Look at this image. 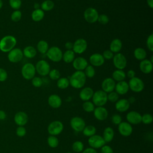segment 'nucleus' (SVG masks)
I'll return each instance as SVG.
<instances>
[{"instance_id": "obj_35", "label": "nucleus", "mask_w": 153, "mask_h": 153, "mask_svg": "<svg viewBox=\"0 0 153 153\" xmlns=\"http://www.w3.org/2000/svg\"><path fill=\"white\" fill-rule=\"evenodd\" d=\"M40 8L44 11H49L54 7V3L51 0H45L40 5Z\"/></svg>"}, {"instance_id": "obj_13", "label": "nucleus", "mask_w": 153, "mask_h": 153, "mask_svg": "<svg viewBox=\"0 0 153 153\" xmlns=\"http://www.w3.org/2000/svg\"><path fill=\"white\" fill-rule=\"evenodd\" d=\"M88 145L91 148L94 149H99L105 145V141L102 136L99 134H94L91 137H89L88 139Z\"/></svg>"}, {"instance_id": "obj_59", "label": "nucleus", "mask_w": 153, "mask_h": 153, "mask_svg": "<svg viewBox=\"0 0 153 153\" xmlns=\"http://www.w3.org/2000/svg\"><path fill=\"white\" fill-rule=\"evenodd\" d=\"M147 5L150 8H153V0H146Z\"/></svg>"}, {"instance_id": "obj_56", "label": "nucleus", "mask_w": 153, "mask_h": 153, "mask_svg": "<svg viewBox=\"0 0 153 153\" xmlns=\"http://www.w3.org/2000/svg\"><path fill=\"white\" fill-rule=\"evenodd\" d=\"M82 153H97V152L95 149L90 147L83 150Z\"/></svg>"}, {"instance_id": "obj_45", "label": "nucleus", "mask_w": 153, "mask_h": 153, "mask_svg": "<svg viewBox=\"0 0 153 153\" xmlns=\"http://www.w3.org/2000/svg\"><path fill=\"white\" fill-rule=\"evenodd\" d=\"M108 100L112 103H115L119 99V94L115 91H111L107 94Z\"/></svg>"}, {"instance_id": "obj_46", "label": "nucleus", "mask_w": 153, "mask_h": 153, "mask_svg": "<svg viewBox=\"0 0 153 153\" xmlns=\"http://www.w3.org/2000/svg\"><path fill=\"white\" fill-rule=\"evenodd\" d=\"M153 121V117L151 114L146 113L142 115V121L141 123H143L145 124H149Z\"/></svg>"}, {"instance_id": "obj_27", "label": "nucleus", "mask_w": 153, "mask_h": 153, "mask_svg": "<svg viewBox=\"0 0 153 153\" xmlns=\"http://www.w3.org/2000/svg\"><path fill=\"white\" fill-rule=\"evenodd\" d=\"M123 47V43L118 38L114 39L110 43L109 50L113 53H120Z\"/></svg>"}, {"instance_id": "obj_20", "label": "nucleus", "mask_w": 153, "mask_h": 153, "mask_svg": "<svg viewBox=\"0 0 153 153\" xmlns=\"http://www.w3.org/2000/svg\"><path fill=\"white\" fill-rule=\"evenodd\" d=\"M28 115L23 111H19L14 115V121L18 126H24L28 122Z\"/></svg>"}, {"instance_id": "obj_31", "label": "nucleus", "mask_w": 153, "mask_h": 153, "mask_svg": "<svg viewBox=\"0 0 153 153\" xmlns=\"http://www.w3.org/2000/svg\"><path fill=\"white\" fill-rule=\"evenodd\" d=\"M45 16L44 11H42L41 8L34 10L31 14V18L33 21L35 22H38L41 21Z\"/></svg>"}, {"instance_id": "obj_17", "label": "nucleus", "mask_w": 153, "mask_h": 153, "mask_svg": "<svg viewBox=\"0 0 153 153\" xmlns=\"http://www.w3.org/2000/svg\"><path fill=\"white\" fill-rule=\"evenodd\" d=\"M126 119L127 122L130 124H139L142 121V115L137 111H131L126 115Z\"/></svg>"}, {"instance_id": "obj_3", "label": "nucleus", "mask_w": 153, "mask_h": 153, "mask_svg": "<svg viewBox=\"0 0 153 153\" xmlns=\"http://www.w3.org/2000/svg\"><path fill=\"white\" fill-rule=\"evenodd\" d=\"M45 54L48 59L53 62H59L62 60L63 52L57 46H53L49 48Z\"/></svg>"}, {"instance_id": "obj_21", "label": "nucleus", "mask_w": 153, "mask_h": 153, "mask_svg": "<svg viewBox=\"0 0 153 153\" xmlns=\"http://www.w3.org/2000/svg\"><path fill=\"white\" fill-rule=\"evenodd\" d=\"M93 114L94 117L99 121H104L108 116V112L103 106H97L95 108Z\"/></svg>"}, {"instance_id": "obj_5", "label": "nucleus", "mask_w": 153, "mask_h": 153, "mask_svg": "<svg viewBox=\"0 0 153 153\" xmlns=\"http://www.w3.org/2000/svg\"><path fill=\"white\" fill-rule=\"evenodd\" d=\"M21 74L24 79L26 80H31L35 76L36 74L35 65L32 63H26L24 64L21 69Z\"/></svg>"}, {"instance_id": "obj_7", "label": "nucleus", "mask_w": 153, "mask_h": 153, "mask_svg": "<svg viewBox=\"0 0 153 153\" xmlns=\"http://www.w3.org/2000/svg\"><path fill=\"white\" fill-rule=\"evenodd\" d=\"M128 84L129 89L134 93L141 92L145 87V84L142 79L137 76H134L130 79Z\"/></svg>"}, {"instance_id": "obj_50", "label": "nucleus", "mask_w": 153, "mask_h": 153, "mask_svg": "<svg viewBox=\"0 0 153 153\" xmlns=\"http://www.w3.org/2000/svg\"><path fill=\"white\" fill-rule=\"evenodd\" d=\"M16 134L17 136L22 137L26 134V130L24 126H18L16 130Z\"/></svg>"}, {"instance_id": "obj_15", "label": "nucleus", "mask_w": 153, "mask_h": 153, "mask_svg": "<svg viewBox=\"0 0 153 153\" xmlns=\"http://www.w3.org/2000/svg\"><path fill=\"white\" fill-rule=\"evenodd\" d=\"M118 130L120 134L124 137L129 136L133 132V127L128 122H121L118 125Z\"/></svg>"}, {"instance_id": "obj_39", "label": "nucleus", "mask_w": 153, "mask_h": 153, "mask_svg": "<svg viewBox=\"0 0 153 153\" xmlns=\"http://www.w3.org/2000/svg\"><path fill=\"white\" fill-rule=\"evenodd\" d=\"M59 140L56 136L50 135L47 138V143L52 148H55L59 145Z\"/></svg>"}, {"instance_id": "obj_25", "label": "nucleus", "mask_w": 153, "mask_h": 153, "mask_svg": "<svg viewBox=\"0 0 153 153\" xmlns=\"http://www.w3.org/2000/svg\"><path fill=\"white\" fill-rule=\"evenodd\" d=\"M115 90L119 95L126 94L128 93L129 90V86L128 82L126 81H121L118 82L115 84Z\"/></svg>"}, {"instance_id": "obj_16", "label": "nucleus", "mask_w": 153, "mask_h": 153, "mask_svg": "<svg viewBox=\"0 0 153 153\" xmlns=\"http://www.w3.org/2000/svg\"><path fill=\"white\" fill-rule=\"evenodd\" d=\"M72 63L73 68L76 71H83L88 65L87 60L84 57L81 56L75 58Z\"/></svg>"}, {"instance_id": "obj_40", "label": "nucleus", "mask_w": 153, "mask_h": 153, "mask_svg": "<svg viewBox=\"0 0 153 153\" xmlns=\"http://www.w3.org/2000/svg\"><path fill=\"white\" fill-rule=\"evenodd\" d=\"M72 148L75 152H81L84 150V144L81 141L76 140L72 143Z\"/></svg>"}, {"instance_id": "obj_32", "label": "nucleus", "mask_w": 153, "mask_h": 153, "mask_svg": "<svg viewBox=\"0 0 153 153\" xmlns=\"http://www.w3.org/2000/svg\"><path fill=\"white\" fill-rule=\"evenodd\" d=\"M126 77V74L123 70L116 69L112 74V78L115 81H124Z\"/></svg>"}, {"instance_id": "obj_34", "label": "nucleus", "mask_w": 153, "mask_h": 153, "mask_svg": "<svg viewBox=\"0 0 153 153\" xmlns=\"http://www.w3.org/2000/svg\"><path fill=\"white\" fill-rule=\"evenodd\" d=\"M49 48V45L48 42L45 40H40L36 45V50L41 54H45L47 52Z\"/></svg>"}, {"instance_id": "obj_57", "label": "nucleus", "mask_w": 153, "mask_h": 153, "mask_svg": "<svg viewBox=\"0 0 153 153\" xmlns=\"http://www.w3.org/2000/svg\"><path fill=\"white\" fill-rule=\"evenodd\" d=\"M65 47L67 50H72L73 48V43L69 41L66 42L65 44Z\"/></svg>"}, {"instance_id": "obj_48", "label": "nucleus", "mask_w": 153, "mask_h": 153, "mask_svg": "<svg viewBox=\"0 0 153 153\" xmlns=\"http://www.w3.org/2000/svg\"><path fill=\"white\" fill-rule=\"evenodd\" d=\"M146 44L150 51H153V33H151L147 38Z\"/></svg>"}, {"instance_id": "obj_1", "label": "nucleus", "mask_w": 153, "mask_h": 153, "mask_svg": "<svg viewBox=\"0 0 153 153\" xmlns=\"http://www.w3.org/2000/svg\"><path fill=\"white\" fill-rule=\"evenodd\" d=\"M86 78L83 71H76L69 78V85L74 88H82L86 82Z\"/></svg>"}, {"instance_id": "obj_18", "label": "nucleus", "mask_w": 153, "mask_h": 153, "mask_svg": "<svg viewBox=\"0 0 153 153\" xmlns=\"http://www.w3.org/2000/svg\"><path fill=\"white\" fill-rule=\"evenodd\" d=\"M105 60L100 53H96L92 54L89 57V62L90 65L94 67H99L102 66Z\"/></svg>"}, {"instance_id": "obj_26", "label": "nucleus", "mask_w": 153, "mask_h": 153, "mask_svg": "<svg viewBox=\"0 0 153 153\" xmlns=\"http://www.w3.org/2000/svg\"><path fill=\"white\" fill-rule=\"evenodd\" d=\"M130 103L128 101L127 99H118L116 102H115V109L120 112H124L127 111L130 108Z\"/></svg>"}, {"instance_id": "obj_28", "label": "nucleus", "mask_w": 153, "mask_h": 153, "mask_svg": "<svg viewBox=\"0 0 153 153\" xmlns=\"http://www.w3.org/2000/svg\"><path fill=\"white\" fill-rule=\"evenodd\" d=\"M23 56L26 57L28 59H32L35 57L37 54V50L36 49L31 45L26 46L24 48V49L22 50Z\"/></svg>"}, {"instance_id": "obj_58", "label": "nucleus", "mask_w": 153, "mask_h": 153, "mask_svg": "<svg viewBox=\"0 0 153 153\" xmlns=\"http://www.w3.org/2000/svg\"><path fill=\"white\" fill-rule=\"evenodd\" d=\"M7 118V114L4 110H0V120H5Z\"/></svg>"}, {"instance_id": "obj_12", "label": "nucleus", "mask_w": 153, "mask_h": 153, "mask_svg": "<svg viewBox=\"0 0 153 153\" xmlns=\"http://www.w3.org/2000/svg\"><path fill=\"white\" fill-rule=\"evenodd\" d=\"M7 57L10 62L18 63L20 62L23 57V51L19 48H14L8 53Z\"/></svg>"}, {"instance_id": "obj_52", "label": "nucleus", "mask_w": 153, "mask_h": 153, "mask_svg": "<svg viewBox=\"0 0 153 153\" xmlns=\"http://www.w3.org/2000/svg\"><path fill=\"white\" fill-rule=\"evenodd\" d=\"M102 56L105 60H111L112 59L114 54L110 50H106L103 52Z\"/></svg>"}, {"instance_id": "obj_11", "label": "nucleus", "mask_w": 153, "mask_h": 153, "mask_svg": "<svg viewBox=\"0 0 153 153\" xmlns=\"http://www.w3.org/2000/svg\"><path fill=\"white\" fill-rule=\"evenodd\" d=\"M87 45V42L85 39L78 38L73 43L72 50L75 53L81 54L86 51Z\"/></svg>"}, {"instance_id": "obj_61", "label": "nucleus", "mask_w": 153, "mask_h": 153, "mask_svg": "<svg viewBox=\"0 0 153 153\" xmlns=\"http://www.w3.org/2000/svg\"><path fill=\"white\" fill-rule=\"evenodd\" d=\"M127 100H128V101L130 103H133L134 102V101H135V98H134V97L131 96V97H129V99H127Z\"/></svg>"}, {"instance_id": "obj_30", "label": "nucleus", "mask_w": 153, "mask_h": 153, "mask_svg": "<svg viewBox=\"0 0 153 153\" xmlns=\"http://www.w3.org/2000/svg\"><path fill=\"white\" fill-rule=\"evenodd\" d=\"M133 55L136 59H137V60L141 61L146 59L147 56V53L143 48L137 47L135 48V50H134Z\"/></svg>"}, {"instance_id": "obj_41", "label": "nucleus", "mask_w": 153, "mask_h": 153, "mask_svg": "<svg viewBox=\"0 0 153 153\" xmlns=\"http://www.w3.org/2000/svg\"><path fill=\"white\" fill-rule=\"evenodd\" d=\"M82 108L84 110V111L87 112H93L95 108V106L92 102L88 100L84 102L82 104Z\"/></svg>"}, {"instance_id": "obj_2", "label": "nucleus", "mask_w": 153, "mask_h": 153, "mask_svg": "<svg viewBox=\"0 0 153 153\" xmlns=\"http://www.w3.org/2000/svg\"><path fill=\"white\" fill-rule=\"evenodd\" d=\"M17 44V39L13 35H5L0 40V50L4 53H8Z\"/></svg>"}, {"instance_id": "obj_29", "label": "nucleus", "mask_w": 153, "mask_h": 153, "mask_svg": "<svg viewBox=\"0 0 153 153\" xmlns=\"http://www.w3.org/2000/svg\"><path fill=\"white\" fill-rule=\"evenodd\" d=\"M103 138L105 142H111L114 137V131L110 127H106L103 132Z\"/></svg>"}, {"instance_id": "obj_9", "label": "nucleus", "mask_w": 153, "mask_h": 153, "mask_svg": "<svg viewBox=\"0 0 153 153\" xmlns=\"http://www.w3.org/2000/svg\"><path fill=\"white\" fill-rule=\"evenodd\" d=\"M63 128V124L61 121L55 120L49 124L48 126L47 131L50 135L57 136L62 132Z\"/></svg>"}, {"instance_id": "obj_36", "label": "nucleus", "mask_w": 153, "mask_h": 153, "mask_svg": "<svg viewBox=\"0 0 153 153\" xmlns=\"http://www.w3.org/2000/svg\"><path fill=\"white\" fill-rule=\"evenodd\" d=\"M82 131L84 136L87 137H91L96 134V128L94 126L88 125V126H85V127H84V128Z\"/></svg>"}, {"instance_id": "obj_23", "label": "nucleus", "mask_w": 153, "mask_h": 153, "mask_svg": "<svg viewBox=\"0 0 153 153\" xmlns=\"http://www.w3.org/2000/svg\"><path fill=\"white\" fill-rule=\"evenodd\" d=\"M48 103L51 108L57 109L61 106L62 104V100L59 95L53 94L48 97Z\"/></svg>"}, {"instance_id": "obj_62", "label": "nucleus", "mask_w": 153, "mask_h": 153, "mask_svg": "<svg viewBox=\"0 0 153 153\" xmlns=\"http://www.w3.org/2000/svg\"><path fill=\"white\" fill-rule=\"evenodd\" d=\"M2 6H3V2L2 0H0V10L2 7Z\"/></svg>"}, {"instance_id": "obj_47", "label": "nucleus", "mask_w": 153, "mask_h": 153, "mask_svg": "<svg viewBox=\"0 0 153 153\" xmlns=\"http://www.w3.org/2000/svg\"><path fill=\"white\" fill-rule=\"evenodd\" d=\"M32 84L33 87L39 88L41 87L43 84V80L39 76H34L32 79Z\"/></svg>"}, {"instance_id": "obj_44", "label": "nucleus", "mask_w": 153, "mask_h": 153, "mask_svg": "<svg viewBox=\"0 0 153 153\" xmlns=\"http://www.w3.org/2000/svg\"><path fill=\"white\" fill-rule=\"evenodd\" d=\"M9 5L12 9L18 10L22 6V0H9Z\"/></svg>"}, {"instance_id": "obj_42", "label": "nucleus", "mask_w": 153, "mask_h": 153, "mask_svg": "<svg viewBox=\"0 0 153 153\" xmlns=\"http://www.w3.org/2000/svg\"><path fill=\"white\" fill-rule=\"evenodd\" d=\"M48 75L49 76V78L52 80H57L58 79H59L61 77L60 72L57 69H50Z\"/></svg>"}, {"instance_id": "obj_6", "label": "nucleus", "mask_w": 153, "mask_h": 153, "mask_svg": "<svg viewBox=\"0 0 153 153\" xmlns=\"http://www.w3.org/2000/svg\"><path fill=\"white\" fill-rule=\"evenodd\" d=\"M36 72L42 76H45L48 75L51 69L49 63L45 60H40L38 61L35 66Z\"/></svg>"}, {"instance_id": "obj_63", "label": "nucleus", "mask_w": 153, "mask_h": 153, "mask_svg": "<svg viewBox=\"0 0 153 153\" xmlns=\"http://www.w3.org/2000/svg\"><path fill=\"white\" fill-rule=\"evenodd\" d=\"M66 153H72V152H66Z\"/></svg>"}, {"instance_id": "obj_38", "label": "nucleus", "mask_w": 153, "mask_h": 153, "mask_svg": "<svg viewBox=\"0 0 153 153\" xmlns=\"http://www.w3.org/2000/svg\"><path fill=\"white\" fill-rule=\"evenodd\" d=\"M84 73L86 77L91 78H93L96 74V71L94 68V66H91V65H88V66L85 68V69L84 70Z\"/></svg>"}, {"instance_id": "obj_14", "label": "nucleus", "mask_w": 153, "mask_h": 153, "mask_svg": "<svg viewBox=\"0 0 153 153\" xmlns=\"http://www.w3.org/2000/svg\"><path fill=\"white\" fill-rule=\"evenodd\" d=\"M70 126L75 131L81 132L85 127V122L81 117H74L70 120Z\"/></svg>"}, {"instance_id": "obj_60", "label": "nucleus", "mask_w": 153, "mask_h": 153, "mask_svg": "<svg viewBox=\"0 0 153 153\" xmlns=\"http://www.w3.org/2000/svg\"><path fill=\"white\" fill-rule=\"evenodd\" d=\"M40 7H41L40 4H39V3H38V2H35V4H33V7H34L35 10H36V9H39V8H40Z\"/></svg>"}, {"instance_id": "obj_19", "label": "nucleus", "mask_w": 153, "mask_h": 153, "mask_svg": "<svg viewBox=\"0 0 153 153\" xmlns=\"http://www.w3.org/2000/svg\"><path fill=\"white\" fill-rule=\"evenodd\" d=\"M116 82L115 81L110 77L106 78L104 79L102 82L101 87L103 91L106 93H109L111 91H114Z\"/></svg>"}, {"instance_id": "obj_64", "label": "nucleus", "mask_w": 153, "mask_h": 153, "mask_svg": "<svg viewBox=\"0 0 153 153\" xmlns=\"http://www.w3.org/2000/svg\"><path fill=\"white\" fill-rule=\"evenodd\" d=\"M59 1H63V0H59Z\"/></svg>"}, {"instance_id": "obj_51", "label": "nucleus", "mask_w": 153, "mask_h": 153, "mask_svg": "<svg viewBox=\"0 0 153 153\" xmlns=\"http://www.w3.org/2000/svg\"><path fill=\"white\" fill-rule=\"evenodd\" d=\"M111 121L114 124L118 125L122 122V118L119 114H114L111 117Z\"/></svg>"}, {"instance_id": "obj_8", "label": "nucleus", "mask_w": 153, "mask_h": 153, "mask_svg": "<svg viewBox=\"0 0 153 153\" xmlns=\"http://www.w3.org/2000/svg\"><path fill=\"white\" fill-rule=\"evenodd\" d=\"M112 62L115 68H117V69L120 70H123L127 66V60L126 56L121 53H116L114 56Z\"/></svg>"}, {"instance_id": "obj_4", "label": "nucleus", "mask_w": 153, "mask_h": 153, "mask_svg": "<svg viewBox=\"0 0 153 153\" xmlns=\"http://www.w3.org/2000/svg\"><path fill=\"white\" fill-rule=\"evenodd\" d=\"M91 99L94 106H103L108 102L107 93L102 90H97L94 92Z\"/></svg>"}, {"instance_id": "obj_49", "label": "nucleus", "mask_w": 153, "mask_h": 153, "mask_svg": "<svg viewBox=\"0 0 153 153\" xmlns=\"http://www.w3.org/2000/svg\"><path fill=\"white\" fill-rule=\"evenodd\" d=\"M109 18L107 15H106L105 14L99 15V17L97 19V22L99 23H100V24L106 25L109 22Z\"/></svg>"}, {"instance_id": "obj_10", "label": "nucleus", "mask_w": 153, "mask_h": 153, "mask_svg": "<svg viewBox=\"0 0 153 153\" xmlns=\"http://www.w3.org/2000/svg\"><path fill=\"white\" fill-rule=\"evenodd\" d=\"M99 15L97 10L93 7H88L84 12V18L89 23H94L97 22Z\"/></svg>"}, {"instance_id": "obj_55", "label": "nucleus", "mask_w": 153, "mask_h": 153, "mask_svg": "<svg viewBox=\"0 0 153 153\" xmlns=\"http://www.w3.org/2000/svg\"><path fill=\"white\" fill-rule=\"evenodd\" d=\"M126 74V76H127L128 78H129L130 79L133 78L135 76V75H136V73L133 70V69H130L128 70Z\"/></svg>"}, {"instance_id": "obj_22", "label": "nucleus", "mask_w": 153, "mask_h": 153, "mask_svg": "<svg viewBox=\"0 0 153 153\" xmlns=\"http://www.w3.org/2000/svg\"><path fill=\"white\" fill-rule=\"evenodd\" d=\"M94 91L90 87H85L81 89L79 93V97L84 102L90 100L93 95Z\"/></svg>"}, {"instance_id": "obj_54", "label": "nucleus", "mask_w": 153, "mask_h": 153, "mask_svg": "<svg viewBox=\"0 0 153 153\" xmlns=\"http://www.w3.org/2000/svg\"><path fill=\"white\" fill-rule=\"evenodd\" d=\"M100 148H101L102 153H114V151H113L112 148L109 145H104Z\"/></svg>"}, {"instance_id": "obj_24", "label": "nucleus", "mask_w": 153, "mask_h": 153, "mask_svg": "<svg viewBox=\"0 0 153 153\" xmlns=\"http://www.w3.org/2000/svg\"><path fill=\"white\" fill-rule=\"evenodd\" d=\"M153 63H152L149 59H144L141 60L139 64V68L140 71L145 74H150L153 69Z\"/></svg>"}, {"instance_id": "obj_43", "label": "nucleus", "mask_w": 153, "mask_h": 153, "mask_svg": "<svg viewBox=\"0 0 153 153\" xmlns=\"http://www.w3.org/2000/svg\"><path fill=\"white\" fill-rule=\"evenodd\" d=\"M22 16V12L19 10H14L11 14V20L14 22H17L20 20Z\"/></svg>"}, {"instance_id": "obj_37", "label": "nucleus", "mask_w": 153, "mask_h": 153, "mask_svg": "<svg viewBox=\"0 0 153 153\" xmlns=\"http://www.w3.org/2000/svg\"><path fill=\"white\" fill-rule=\"evenodd\" d=\"M69 85V78L66 77H60L57 80V86L60 89H66Z\"/></svg>"}, {"instance_id": "obj_53", "label": "nucleus", "mask_w": 153, "mask_h": 153, "mask_svg": "<svg viewBox=\"0 0 153 153\" xmlns=\"http://www.w3.org/2000/svg\"><path fill=\"white\" fill-rule=\"evenodd\" d=\"M8 78L7 72L3 68H0V82H4L6 81Z\"/></svg>"}, {"instance_id": "obj_33", "label": "nucleus", "mask_w": 153, "mask_h": 153, "mask_svg": "<svg viewBox=\"0 0 153 153\" xmlns=\"http://www.w3.org/2000/svg\"><path fill=\"white\" fill-rule=\"evenodd\" d=\"M75 58V53L72 50H66L63 53L62 60L66 63H72L74 59Z\"/></svg>"}]
</instances>
